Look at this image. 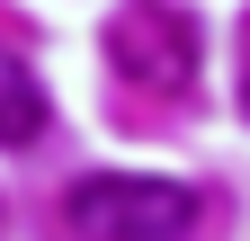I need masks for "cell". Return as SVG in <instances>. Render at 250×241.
Wrapping results in <instances>:
<instances>
[{"mask_svg": "<svg viewBox=\"0 0 250 241\" xmlns=\"http://www.w3.org/2000/svg\"><path fill=\"white\" fill-rule=\"evenodd\" d=\"M62 215H72L81 241H188L197 232V188L152 179V170H89Z\"/></svg>", "mask_w": 250, "mask_h": 241, "instance_id": "cell-1", "label": "cell"}, {"mask_svg": "<svg viewBox=\"0 0 250 241\" xmlns=\"http://www.w3.org/2000/svg\"><path fill=\"white\" fill-rule=\"evenodd\" d=\"M107 54H116V72L134 89H161V99H170V89L197 80L206 36H197L188 9H170V0H134V9H116V27H107Z\"/></svg>", "mask_w": 250, "mask_h": 241, "instance_id": "cell-2", "label": "cell"}, {"mask_svg": "<svg viewBox=\"0 0 250 241\" xmlns=\"http://www.w3.org/2000/svg\"><path fill=\"white\" fill-rule=\"evenodd\" d=\"M241 99H250V72H241Z\"/></svg>", "mask_w": 250, "mask_h": 241, "instance_id": "cell-4", "label": "cell"}, {"mask_svg": "<svg viewBox=\"0 0 250 241\" xmlns=\"http://www.w3.org/2000/svg\"><path fill=\"white\" fill-rule=\"evenodd\" d=\"M54 125V107H45V80L18 63V54H0V152H27Z\"/></svg>", "mask_w": 250, "mask_h": 241, "instance_id": "cell-3", "label": "cell"}]
</instances>
